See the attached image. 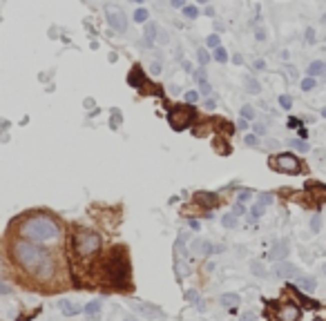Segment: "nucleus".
Instances as JSON below:
<instances>
[{
  "label": "nucleus",
  "mask_w": 326,
  "mask_h": 321,
  "mask_svg": "<svg viewBox=\"0 0 326 321\" xmlns=\"http://www.w3.org/2000/svg\"><path fill=\"white\" fill-rule=\"evenodd\" d=\"M20 232L30 243H47L58 239V225L50 217H32L22 223Z\"/></svg>",
  "instance_id": "nucleus-1"
},
{
  "label": "nucleus",
  "mask_w": 326,
  "mask_h": 321,
  "mask_svg": "<svg viewBox=\"0 0 326 321\" xmlns=\"http://www.w3.org/2000/svg\"><path fill=\"white\" fill-rule=\"evenodd\" d=\"M14 259H16L18 266H22L25 270L38 272L40 268H50V255L40 248H36L34 243H25L18 241L14 246Z\"/></svg>",
  "instance_id": "nucleus-2"
},
{
  "label": "nucleus",
  "mask_w": 326,
  "mask_h": 321,
  "mask_svg": "<svg viewBox=\"0 0 326 321\" xmlns=\"http://www.w3.org/2000/svg\"><path fill=\"white\" fill-rule=\"evenodd\" d=\"M108 275L112 277L114 284H123L130 275V263H128L126 248H114V252L108 259Z\"/></svg>",
  "instance_id": "nucleus-3"
},
{
  "label": "nucleus",
  "mask_w": 326,
  "mask_h": 321,
  "mask_svg": "<svg viewBox=\"0 0 326 321\" xmlns=\"http://www.w3.org/2000/svg\"><path fill=\"white\" fill-rule=\"evenodd\" d=\"M74 250L80 257H90L100 250V237L96 232H76L74 237Z\"/></svg>",
  "instance_id": "nucleus-4"
},
{
  "label": "nucleus",
  "mask_w": 326,
  "mask_h": 321,
  "mask_svg": "<svg viewBox=\"0 0 326 321\" xmlns=\"http://www.w3.org/2000/svg\"><path fill=\"white\" fill-rule=\"evenodd\" d=\"M168 121H170V125L172 129H186L188 125H192V121H194V109L192 107H176L174 112H170L168 114Z\"/></svg>",
  "instance_id": "nucleus-5"
},
{
  "label": "nucleus",
  "mask_w": 326,
  "mask_h": 321,
  "mask_svg": "<svg viewBox=\"0 0 326 321\" xmlns=\"http://www.w3.org/2000/svg\"><path fill=\"white\" fill-rule=\"evenodd\" d=\"M270 165L275 167V170H280V172H286V174H295V172H300V159L293 156V154H277Z\"/></svg>",
  "instance_id": "nucleus-6"
},
{
  "label": "nucleus",
  "mask_w": 326,
  "mask_h": 321,
  "mask_svg": "<svg viewBox=\"0 0 326 321\" xmlns=\"http://www.w3.org/2000/svg\"><path fill=\"white\" fill-rule=\"evenodd\" d=\"M132 310H134V313H138L141 317H146V319H156V317H161V308H159V306L148 304V301H134V304H132Z\"/></svg>",
  "instance_id": "nucleus-7"
},
{
  "label": "nucleus",
  "mask_w": 326,
  "mask_h": 321,
  "mask_svg": "<svg viewBox=\"0 0 326 321\" xmlns=\"http://www.w3.org/2000/svg\"><path fill=\"white\" fill-rule=\"evenodd\" d=\"M105 16H108V22H110V27H114V29H116V31H126V29H128V20H126V13H123L121 9L108 7V11H105Z\"/></svg>",
  "instance_id": "nucleus-8"
},
{
  "label": "nucleus",
  "mask_w": 326,
  "mask_h": 321,
  "mask_svg": "<svg viewBox=\"0 0 326 321\" xmlns=\"http://www.w3.org/2000/svg\"><path fill=\"white\" fill-rule=\"evenodd\" d=\"M300 317H302L300 308L293 304H284L277 308V321H300Z\"/></svg>",
  "instance_id": "nucleus-9"
},
{
  "label": "nucleus",
  "mask_w": 326,
  "mask_h": 321,
  "mask_svg": "<svg viewBox=\"0 0 326 321\" xmlns=\"http://www.w3.org/2000/svg\"><path fill=\"white\" fill-rule=\"evenodd\" d=\"M190 250H192V255H196V257H206V255H212L214 246L208 239H194V241L190 243Z\"/></svg>",
  "instance_id": "nucleus-10"
},
{
  "label": "nucleus",
  "mask_w": 326,
  "mask_h": 321,
  "mask_svg": "<svg viewBox=\"0 0 326 321\" xmlns=\"http://www.w3.org/2000/svg\"><path fill=\"white\" fill-rule=\"evenodd\" d=\"M275 275L277 277H282V279H297V268L293 266V263H286V261H282V263H277L275 266Z\"/></svg>",
  "instance_id": "nucleus-11"
},
{
  "label": "nucleus",
  "mask_w": 326,
  "mask_h": 321,
  "mask_svg": "<svg viewBox=\"0 0 326 321\" xmlns=\"http://www.w3.org/2000/svg\"><path fill=\"white\" fill-rule=\"evenodd\" d=\"M286 255H288V241H280V243L272 246V250L268 257H270L272 261H282V259H286Z\"/></svg>",
  "instance_id": "nucleus-12"
},
{
  "label": "nucleus",
  "mask_w": 326,
  "mask_h": 321,
  "mask_svg": "<svg viewBox=\"0 0 326 321\" xmlns=\"http://www.w3.org/2000/svg\"><path fill=\"white\" fill-rule=\"evenodd\" d=\"M295 286L300 288L302 292H315L318 288V281L313 279V277H297L295 279Z\"/></svg>",
  "instance_id": "nucleus-13"
},
{
  "label": "nucleus",
  "mask_w": 326,
  "mask_h": 321,
  "mask_svg": "<svg viewBox=\"0 0 326 321\" xmlns=\"http://www.w3.org/2000/svg\"><path fill=\"white\" fill-rule=\"evenodd\" d=\"M60 310H63L65 317H76V315L83 313V308H80L78 304H74V301H70V299H63V301H60Z\"/></svg>",
  "instance_id": "nucleus-14"
},
{
  "label": "nucleus",
  "mask_w": 326,
  "mask_h": 321,
  "mask_svg": "<svg viewBox=\"0 0 326 321\" xmlns=\"http://www.w3.org/2000/svg\"><path fill=\"white\" fill-rule=\"evenodd\" d=\"M239 304H242V297H239L237 292H226V295H222V306L224 308H237Z\"/></svg>",
  "instance_id": "nucleus-15"
},
{
  "label": "nucleus",
  "mask_w": 326,
  "mask_h": 321,
  "mask_svg": "<svg viewBox=\"0 0 326 321\" xmlns=\"http://www.w3.org/2000/svg\"><path fill=\"white\" fill-rule=\"evenodd\" d=\"M83 313L88 315V319H96V317H98V313H100V301H98V299L90 301V304L83 308Z\"/></svg>",
  "instance_id": "nucleus-16"
},
{
  "label": "nucleus",
  "mask_w": 326,
  "mask_h": 321,
  "mask_svg": "<svg viewBox=\"0 0 326 321\" xmlns=\"http://www.w3.org/2000/svg\"><path fill=\"white\" fill-rule=\"evenodd\" d=\"M194 201H196V203H201V205H206V208H212V205L217 203L214 194H208V192H199L194 196Z\"/></svg>",
  "instance_id": "nucleus-17"
},
{
  "label": "nucleus",
  "mask_w": 326,
  "mask_h": 321,
  "mask_svg": "<svg viewBox=\"0 0 326 321\" xmlns=\"http://www.w3.org/2000/svg\"><path fill=\"white\" fill-rule=\"evenodd\" d=\"M324 71H326V63H324V60H313V63L308 65V78L324 74Z\"/></svg>",
  "instance_id": "nucleus-18"
},
{
  "label": "nucleus",
  "mask_w": 326,
  "mask_h": 321,
  "mask_svg": "<svg viewBox=\"0 0 326 321\" xmlns=\"http://www.w3.org/2000/svg\"><path fill=\"white\" fill-rule=\"evenodd\" d=\"M188 239H190V234L188 232H181L179 234V239H176V243H174V250H176V255H186V243H188Z\"/></svg>",
  "instance_id": "nucleus-19"
},
{
  "label": "nucleus",
  "mask_w": 326,
  "mask_h": 321,
  "mask_svg": "<svg viewBox=\"0 0 326 321\" xmlns=\"http://www.w3.org/2000/svg\"><path fill=\"white\" fill-rule=\"evenodd\" d=\"M246 87H248V92H250V94H260L262 92L260 80L252 78V76H248V78H246Z\"/></svg>",
  "instance_id": "nucleus-20"
},
{
  "label": "nucleus",
  "mask_w": 326,
  "mask_h": 321,
  "mask_svg": "<svg viewBox=\"0 0 326 321\" xmlns=\"http://www.w3.org/2000/svg\"><path fill=\"white\" fill-rule=\"evenodd\" d=\"M156 25H152V22H148L146 25V42L148 45H152V42H154V38H156Z\"/></svg>",
  "instance_id": "nucleus-21"
},
{
  "label": "nucleus",
  "mask_w": 326,
  "mask_h": 321,
  "mask_svg": "<svg viewBox=\"0 0 326 321\" xmlns=\"http://www.w3.org/2000/svg\"><path fill=\"white\" fill-rule=\"evenodd\" d=\"M212 56H214V60H217V63H226V60H228V51L224 49V47H217V49L212 51Z\"/></svg>",
  "instance_id": "nucleus-22"
},
{
  "label": "nucleus",
  "mask_w": 326,
  "mask_h": 321,
  "mask_svg": "<svg viewBox=\"0 0 326 321\" xmlns=\"http://www.w3.org/2000/svg\"><path fill=\"white\" fill-rule=\"evenodd\" d=\"M250 272L255 277H266V270H264V266L260 261H250Z\"/></svg>",
  "instance_id": "nucleus-23"
},
{
  "label": "nucleus",
  "mask_w": 326,
  "mask_h": 321,
  "mask_svg": "<svg viewBox=\"0 0 326 321\" xmlns=\"http://www.w3.org/2000/svg\"><path fill=\"white\" fill-rule=\"evenodd\" d=\"M184 16L190 18V20H194V18L199 16V9H196L194 4H186V7H184Z\"/></svg>",
  "instance_id": "nucleus-24"
},
{
  "label": "nucleus",
  "mask_w": 326,
  "mask_h": 321,
  "mask_svg": "<svg viewBox=\"0 0 326 321\" xmlns=\"http://www.w3.org/2000/svg\"><path fill=\"white\" fill-rule=\"evenodd\" d=\"M242 118H244V121H250V118H255V109H252L250 105H244V107H242Z\"/></svg>",
  "instance_id": "nucleus-25"
},
{
  "label": "nucleus",
  "mask_w": 326,
  "mask_h": 321,
  "mask_svg": "<svg viewBox=\"0 0 326 321\" xmlns=\"http://www.w3.org/2000/svg\"><path fill=\"white\" fill-rule=\"evenodd\" d=\"M222 223H224V228H234V225H237V217H234V214H226V217L222 219Z\"/></svg>",
  "instance_id": "nucleus-26"
},
{
  "label": "nucleus",
  "mask_w": 326,
  "mask_h": 321,
  "mask_svg": "<svg viewBox=\"0 0 326 321\" xmlns=\"http://www.w3.org/2000/svg\"><path fill=\"white\" fill-rule=\"evenodd\" d=\"M320 228H322V217H320V214H313V219H310V230H313V232H320Z\"/></svg>",
  "instance_id": "nucleus-27"
},
{
  "label": "nucleus",
  "mask_w": 326,
  "mask_h": 321,
  "mask_svg": "<svg viewBox=\"0 0 326 321\" xmlns=\"http://www.w3.org/2000/svg\"><path fill=\"white\" fill-rule=\"evenodd\" d=\"M134 20L136 22H148V9H136V11H134Z\"/></svg>",
  "instance_id": "nucleus-28"
},
{
  "label": "nucleus",
  "mask_w": 326,
  "mask_h": 321,
  "mask_svg": "<svg viewBox=\"0 0 326 321\" xmlns=\"http://www.w3.org/2000/svg\"><path fill=\"white\" fill-rule=\"evenodd\" d=\"M196 60H199L201 65H208L210 63V54L206 49H199V51H196Z\"/></svg>",
  "instance_id": "nucleus-29"
},
{
  "label": "nucleus",
  "mask_w": 326,
  "mask_h": 321,
  "mask_svg": "<svg viewBox=\"0 0 326 321\" xmlns=\"http://www.w3.org/2000/svg\"><path fill=\"white\" fill-rule=\"evenodd\" d=\"M280 105L284 109H290V105H293V98H290L288 94H282V96H280Z\"/></svg>",
  "instance_id": "nucleus-30"
},
{
  "label": "nucleus",
  "mask_w": 326,
  "mask_h": 321,
  "mask_svg": "<svg viewBox=\"0 0 326 321\" xmlns=\"http://www.w3.org/2000/svg\"><path fill=\"white\" fill-rule=\"evenodd\" d=\"M206 45H208V47H214V49H217V47H222V45H219V36H217V33H212V36L206 38Z\"/></svg>",
  "instance_id": "nucleus-31"
},
{
  "label": "nucleus",
  "mask_w": 326,
  "mask_h": 321,
  "mask_svg": "<svg viewBox=\"0 0 326 321\" xmlns=\"http://www.w3.org/2000/svg\"><path fill=\"white\" fill-rule=\"evenodd\" d=\"M302 89H304V92L315 89V78H304V80H302Z\"/></svg>",
  "instance_id": "nucleus-32"
},
{
  "label": "nucleus",
  "mask_w": 326,
  "mask_h": 321,
  "mask_svg": "<svg viewBox=\"0 0 326 321\" xmlns=\"http://www.w3.org/2000/svg\"><path fill=\"white\" fill-rule=\"evenodd\" d=\"M186 299H188L190 304H199V292H196V290H188V292H186Z\"/></svg>",
  "instance_id": "nucleus-33"
},
{
  "label": "nucleus",
  "mask_w": 326,
  "mask_h": 321,
  "mask_svg": "<svg viewBox=\"0 0 326 321\" xmlns=\"http://www.w3.org/2000/svg\"><path fill=\"white\" fill-rule=\"evenodd\" d=\"M262 214H264V205H260V203H257V205H252V210H250V217H252V219H260Z\"/></svg>",
  "instance_id": "nucleus-34"
},
{
  "label": "nucleus",
  "mask_w": 326,
  "mask_h": 321,
  "mask_svg": "<svg viewBox=\"0 0 326 321\" xmlns=\"http://www.w3.org/2000/svg\"><path fill=\"white\" fill-rule=\"evenodd\" d=\"M293 145L297 152H308V143H304V141H293Z\"/></svg>",
  "instance_id": "nucleus-35"
},
{
  "label": "nucleus",
  "mask_w": 326,
  "mask_h": 321,
  "mask_svg": "<svg viewBox=\"0 0 326 321\" xmlns=\"http://www.w3.org/2000/svg\"><path fill=\"white\" fill-rule=\"evenodd\" d=\"M196 100H199V94H196V92H188V94H186V103H188V105L196 103Z\"/></svg>",
  "instance_id": "nucleus-36"
},
{
  "label": "nucleus",
  "mask_w": 326,
  "mask_h": 321,
  "mask_svg": "<svg viewBox=\"0 0 326 321\" xmlns=\"http://www.w3.org/2000/svg\"><path fill=\"white\" fill-rule=\"evenodd\" d=\"M270 203H272V194H262L260 196V205L266 208V205H270Z\"/></svg>",
  "instance_id": "nucleus-37"
},
{
  "label": "nucleus",
  "mask_w": 326,
  "mask_h": 321,
  "mask_svg": "<svg viewBox=\"0 0 326 321\" xmlns=\"http://www.w3.org/2000/svg\"><path fill=\"white\" fill-rule=\"evenodd\" d=\"M244 143H246V145H257V136L255 134H248V136L244 138Z\"/></svg>",
  "instance_id": "nucleus-38"
},
{
  "label": "nucleus",
  "mask_w": 326,
  "mask_h": 321,
  "mask_svg": "<svg viewBox=\"0 0 326 321\" xmlns=\"http://www.w3.org/2000/svg\"><path fill=\"white\" fill-rule=\"evenodd\" d=\"M118 121H121V114H118V109H114V112H112V127H118L116 125Z\"/></svg>",
  "instance_id": "nucleus-39"
},
{
  "label": "nucleus",
  "mask_w": 326,
  "mask_h": 321,
  "mask_svg": "<svg viewBox=\"0 0 326 321\" xmlns=\"http://www.w3.org/2000/svg\"><path fill=\"white\" fill-rule=\"evenodd\" d=\"M306 40L315 42V29H313V27H308V29H306Z\"/></svg>",
  "instance_id": "nucleus-40"
},
{
  "label": "nucleus",
  "mask_w": 326,
  "mask_h": 321,
  "mask_svg": "<svg viewBox=\"0 0 326 321\" xmlns=\"http://www.w3.org/2000/svg\"><path fill=\"white\" fill-rule=\"evenodd\" d=\"M12 292V286H7L4 281H0V295H9Z\"/></svg>",
  "instance_id": "nucleus-41"
},
{
  "label": "nucleus",
  "mask_w": 326,
  "mask_h": 321,
  "mask_svg": "<svg viewBox=\"0 0 326 321\" xmlns=\"http://www.w3.org/2000/svg\"><path fill=\"white\" fill-rule=\"evenodd\" d=\"M244 212H246V208H244L242 203H237V205H234V217H242Z\"/></svg>",
  "instance_id": "nucleus-42"
},
{
  "label": "nucleus",
  "mask_w": 326,
  "mask_h": 321,
  "mask_svg": "<svg viewBox=\"0 0 326 321\" xmlns=\"http://www.w3.org/2000/svg\"><path fill=\"white\" fill-rule=\"evenodd\" d=\"M300 125H302L300 118H288V127H290V129H297Z\"/></svg>",
  "instance_id": "nucleus-43"
},
{
  "label": "nucleus",
  "mask_w": 326,
  "mask_h": 321,
  "mask_svg": "<svg viewBox=\"0 0 326 321\" xmlns=\"http://www.w3.org/2000/svg\"><path fill=\"white\" fill-rule=\"evenodd\" d=\"M248 199H250V192H242V194H239V203H242V205L246 203Z\"/></svg>",
  "instance_id": "nucleus-44"
},
{
  "label": "nucleus",
  "mask_w": 326,
  "mask_h": 321,
  "mask_svg": "<svg viewBox=\"0 0 326 321\" xmlns=\"http://www.w3.org/2000/svg\"><path fill=\"white\" fill-rule=\"evenodd\" d=\"M156 38H159V40L163 42V45H166V42H168V40H170V38H168V33H166V31H163V29L159 31V36H156Z\"/></svg>",
  "instance_id": "nucleus-45"
},
{
  "label": "nucleus",
  "mask_w": 326,
  "mask_h": 321,
  "mask_svg": "<svg viewBox=\"0 0 326 321\" xmlns=\"http://www.w3.org/2000/svg\"><path fill=\"white\" fill-rule=\"evenodd\" d=\"M262 134H266V127H264V125H255V136H262Z\"/></svg>",
  "instance_id": "nucleus-46"
},
{
  "label": "nucleus",
  "mask_w": 326,
  "mask_h": 321,
  "mask_svg": "<svg viewBox=\"0 0 326 321\" xmlns=\"http://www.w3.org/2000/svg\"><path fill=\"white\" fill-rule=\"evenodd\" d=\"M170 4H172V7H174V9H184V7H186V4L181 2V0H172Z\"/></svg>",
  "instance_id": "nucleus-47"
},
{
  "label": "nucleus",
  "mask_w": 326,
  "mask_h": 321,
  "mask_svg": "<svg viewBox=\"0 0 326 321\" xmlns=\"http://www.w3.org/2000/svg\"><path fill=\"white\" fill-rule=\"evenodd\" d=\"M188 223H190V228H192V230H199V228H201V225H199V221H196V219H190Z\"/></svg>",
  "instance_id": "nucleus-48"
},
{
  "label": "nucleus",
  "mask_w": 326,
  "mask_h": 321,
  "mask_svg": "<svg viewBox=\"0 0 326 321\" xmlns=\"http://www.w3.org/2000/svg\"><path fill=\"white\" fill-rule=\"evenodd\" d=\"M232 63H234V65H242V63H244V58H242L239 54H234V56H232Z\"/></svg>",
  "instance_id": "nucleus-49"
},
{
  "label": "nucleus",
  "mask_w": 326,
  "mask_h": 321,
  "mask_svg": "<svg viewBox=\"0 0 326 321\" xmlns=\"http://www.w3.org/2000/svg\"><path fill=\"white\" fill-rule=\"evenodd\" d=\"M242 321H255V315H252V313H246V315H244V319Z\"/></svg>",
  "instance_id": "nucleus-50"
},
{
  "label": "nucleus",
  "mask_w": 326,
  "mask_h": 321,
  "mask_svg": "<svg viewBox=\"0 0 326 321\" xmlns=\"http://www.w3.org/2000/svg\"><path fill=\"white\" fill-rule=\"evenodd\" d=\"M257 40H266V31H264V29L257 31Z\"/></svg>",
  "instance_id": "nucleus-51"
},
{
  "label": "nucleus",
  "mask_w": 326,
  "mask_h": 321,
  "mask_svg": "<svg viewBox=\"0 0 326 321\" xmlns=\"http://www.w3.org/2000/svg\"><path fill=\"white\" fill-rule=\"evenodd\" d=\"M150 71H152V74H159V71H161V65H156V63H154V65L150 67Z\"/></svg>",
  "instance_id": "nucleus-52"
},
{
  "label": "nucleus",
  "mask_w": 326,
  "mask_h": 321,
  "mask_svg": "<svg viewBox=\"0 0 326 321\" xmlns=\"http://www.w3.org/2000/svg\"><path fill=\"white\" fill-rule=\"evenodd\" d=\"M264 67H266V63H264V60H255V69H264Z\"/></svg>",
  "instance_id": "nucleus-53"
},
{
  "label": "nucleus",
  "mask_w": 326,
  "mask_h": 321,
  "mask_svg": "<svg viewBox=\"0 0 326 321\" xmlns=\"http://www.w3.org/2000/svg\"><path fill=\"white\" fill-rule=\"evenodd\" d=\"M237 127H239V129H246V127H248V121H244V118H242V121L237 123Z\"/></svg>",
  "instance_id": "nucleus-54"
},
{
  "label": "nucleus",
  "mask_w": 326,
  "mask_h": 321,
  "mask_svg": "<svg viewBox=\"0 0 326 321\" xmlns=\"http://www.w3.org/2000/svg\"><path fill=\"white\" fill-rule=\"evenodd\" d=\"M85 107H94V98H85Z\"/></svg>",
  "instance_id": "nucleus-55"
},
{
  "label": "nucleus",
  "mask_w": 326,
  "mask_h": 321,
  "mask_svg": "<svg viewBox=\"0 0 326 321\" xmlns=\"http://www.w3.org/2000/svg\"><path fill=\"white\" fill-rule=\"evenodd\" d=\"M123 321H141V319H136V317H126Z\"/></svg>",
  "instance_id": "nucleus-56"
},
{
  "label": "nucleus",
  "mask_w": 326,
  "mask_h": 321,
  "mask_svg": "<svg viewBox=\"0 0 326 321\" xmlns=\"http://www.w3.org/2000/svg\"><path fill=\"white\" fill-rule=\"evenodd\" d=\"M322 116H324V118H326V107H324V109H322Z\"/></svg>",
  "instance_id": "nucleus-57"
},
{
  "label": "nucleus",
  "mask_w": 326,
  "mask_h": 321,
  "mask_svg": "<svg viewBox=\"0 0 326 321\" xmlns=\"http://www.w3.org/2000/svg\"><path fill=\"white\" fill-rule=\"evenodd\" d=\"M324 272H326V263H324Z\"/></svg>",
  "instance_id": "nucleus-58"
},
{
  "label": "nucleus",
  "mask_w": 326,
  "mask_h": 321,
  "mask_svg": "<svg viewBox=\"0 0 326 321\" xmlns=\"http://www.w3.org/2000/svg\"><path fill=\"white\" fill-rule=\"evenodd\" d=\"M315 321H324V319H315Z\"/></svg>",
  "instance_id": "nucleus-59"
}]
</instances>
